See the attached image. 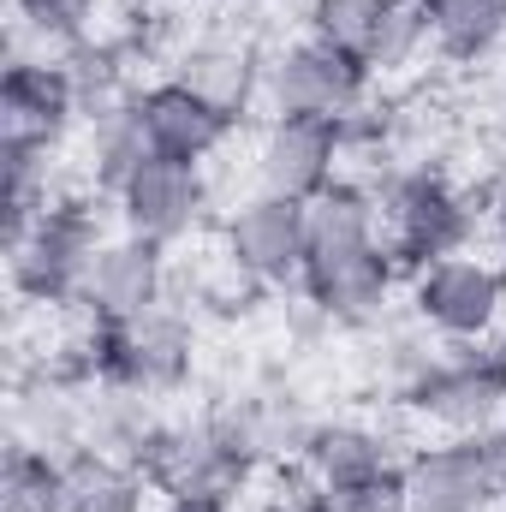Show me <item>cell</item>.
I'll use <instances>...</instances> for the list:
<instances>
[{
    "label": "cell",
    "mask_w": 506,
    "mask_h": 512,
    "mask_svg": "<svg viewBox=\"0 0 506 512\" xmlns=\"http://www.w3.org/2000/svg\"><path fill=\"white\" fill-rule=\"evenodd\" d=\"M221 245L227 256L256 274L262 286H292L304 274V256H310V221H304V203L292 197H274V191H256L245 197L227 221H221Z\"/></svg>",
    "instance_id": "12"
},
{
    "label": "cell",
    "mask_w": 506,
    "mask_h": 512,
    "mask_svg": "<svg viewBox=\"0 0 506 512\" xmlns=\"http://www.w3.org/2000/svg\"><path fill=\"white\" fill-rule=\"evenodd\" d=\"M423 48H435L429 42V0H381V18H376L364 66L376 78H393V72H411L423 60Z\"/></svg>",
    "instance_id": "22"
},
{
    "label": "cell",
    "mask_w": 506,
    "mask_h": 512,
    "mask_svg": "<svg viewBox=\"0 0 506 512\" xmlns=\"http://www.w3.org/2000/svg\"><path fill=\"white\" fill-rule=\"evenodd\" d=\"M131 96L114 102V108H102V114H90V173H96V191H108V197L126 185V173L137 161L155 155L149 137H143V120H137V102Z\"/></svg>",
    "instance_id": "21"
},
{
    "label": "cell",
    "mask_w": 506,
    "mask_h": 512,
    "mask_svg": "<svg viewBox=\"0 0 506 512\" xmlns=\"http://www.w3.org/2000/svg\"><path fill=\"white\" fill-rule=\"evenodd\" d=\"M102 221L90 203L78 197H54L12 245H6V280L24 304H42V310H60V304H78L84 298V274L102 251Z\"/></svg>",
    "instance_id": "5"
},
{
    "label": "cell",
    "mask_w": 506,
    "mask_h": 512,
    "mask_svg": "<svg viewBox=\"0 0 506 512\" xmlns=\"http://www.w3.org/2000/svg\"><path fill=\"white\" fill-rule=\"evenodd\" d=\"M370 84H376V72L358 60V54H346V48H334V42H322V36H298V42H286L274 60H268V72H262V102L274 108V114H292V120H334V126H352L358 114H364V102H370Z\"/></svg>",
    "instance_id": "8"
},
{
    "label": "cell",
    "mask_w": 506,
    "mask_h": 512,
    "mask_svg": "<svg viewBox=\"0 0 506 512\" xmlns=\"http://www.w3.org/2000/svg\"><path fill=\"white\" fill-rule=\"evenodd\" d=\"M352 126H334V120H292V114H274L262 137H256L251 173L256 191H274V197H292V203H310L322 197L334 179H346V137Z\"/></svg>",
    "instance_id": "11"
},
{
    "label": "cell",
    "mask_w": 506,
    "mask_h": 512,
    "mask_svg": "<svg viewBox=\"0 0 506 512\" xmlns=\"http://www.w3.org/2000/svg\"><path fill=\"white\" fill-rule=\"evenodd\" d=\"M286 512H334V507H328V501H322V495L310 489V495H298V501H292V507H286Z\"/></svg>",
    "instance_id": "30"
},
{
    "label": "cell",
    "mask_w": 506,
    "mask_h": 512,
    "mask_svg": "<svg viewBox=\"0 0 506 512\" xmlns=\"http://www.w3.org/2000/svg\"><path fill=\"white\" fill-rule=\"evenodd\" d=\"M137 120H143V137L155 155H173V161H209L227 137H233V114L215 108L209 96H197L191 84L179 78H161V84H143L137 96Z\"/></svg>",
    "instance_id": "15"
},
{
    "label": "cell",
    "mask_w": 506,
    "mask_h": 512,
    "mask_svg": "<svg viewBox=\"0 0 506 512\" xmlns=\"http://www.w3.org/2000/svg\"><path fill=\"white\" fill-rule=\"evenodd\" d=\"M501 352H506V346H501Z\"/></svg>",
    "instance_id": "32"
},
{
    "label": "cell",
    "mask_w": 506,
    "mask_h": 512,
    "mask_svg": "<svg viewBox=\"0 0 506 512\" xmlns=\"http://www.w3.org/2000/svg\"><path fill=\"white\" fill-rule=\"evenodd\" d=\"M501 512H506V501H501Z\"/></svg>",
    "instance_id": "31"
},
{
    "label": "cell",
    "mask_w": 506,
    "mask_h": 512,
    "mask_svg": "<svg viewBox=\"0 0 506 512\" xmlns=\"http://www.w3.org/2000/svg\"><path fill=\"white\" fill-rule=\"evenodd\" d=\"M72 501V459L36 441H12L0 459V512H66Z\"/></svg>",
    "instance_id": "18"
},
{
    "label": "cell",
    "mask_w": 506,
    "mask_h": 512,
    "mask_svg": "<svg viewBox=\"0 0 506 512\" xmlns=\"http://www.w3.org/2000/svg\"><path fill=\"white\" fill-rule=\"evenodd\" d=\"M262 60H256L251 42H233V36H203V42H191L185 48V60H179V84H191L197 96H209L215 108H227L233 120L251 108L256 96H262Z\"/></svg>",
    "instance_id": "17"
},
{
    "label": "cell",
    "mask_w": 506,
    "mask_h": 512,
    "mask_svg": "<svg viewBox=\"0 0 506 512\" xmlns=\"http://www.w3.org/2000/svg\"><path fill=\"white\" fill-rule=\"evenodd\" d=\"M149 501H155V489H149V477L137 465L90 453V447L72 453V501H66V512H149Z\"/></svg>",
    "instance_id": "20"
},
{
    "label": "cell",
    "mask_w": 506,
    "mask_h": 512,
    "mask_svg": "<svg viewBox=\"0 0 506 512\" xmlns=\"http://www.w3.org/2000/svg\"><path fill=\"white\" fill-rule=\"evenodd\" d=\"M155 512H233V501H203V495H179V501H161Z\"/></svg>",
    "instance_id": "29"
},
{
    "label": "cell",
    "mask_w": 506,
    "mask_h": 512,
    "mask_svg": "<svg viewBox=\"0 0 506 512\" xmlns=\"http://www.w3.org/2000/svg\"><path fill=\"white\" fill-rule=\"evenodd\" d=\"M483 221H489V233H495V245L506 251V173L483 191Z\"/></svg>",
    "instance_id": "28"
},
{
    "label": "cell",
    "mask_w": 506,
    "mask_h": 512,
    "mask_svg": "<svg viewBox=\"0 0 506 512\" xmlns=\"http://www.w3.org/2000/svg\"><path fill=\"white\" fill-rule=\"evenodd\" d=\"M84 114L78 78L60 54H12L0 72V149H60V137Z\"/></svg>",
    "instance_id": "10"
},
{
    "label": "cell",
    "mask_w": 506,
    "mask_h": 512,
    "mask_svg": "<svg viewBox=\"0 0 506 512\" xmlns=\"http://www.w3.org/2000/svg\"><path fill=\"white\" fill-rule=\"evenodd\" d=\"M209 173L203 161H173V155H149L126 173V185L114 191V215L120 233H137L149 245H179L209 221Z\"/></svg>",
    "instance_id": "9"
},
{
    "label": "cell",
    "mask_w": 506,
    "mask_h": 512,
    "mask_svg": "<svg viewBox=\"0 0 506 512\" xmlns=\"http://www.w3.org/2000/svg\"><path fill=\"white\" fill-rule=\"evenodd\" d=\"M477 447H483V465H489V477H495V489H501V501H506V417L489 435H477Z\"/></svg>",
    "instance_id": "27"
},
{
    "label": "cell",
    "mask_w": 506,
    "mask_h": 512,
    "mask_svg": "<svg viewBox=\"0 0 506 512\" xmlns=\"http://www.w3.org/2000/svg\"><path fill=\"white\" fill-rule=\"evenodd\" d=\"M399 399L441 435H489L506 417V352L435 346L399 387Z\"/></svg>",
    "instance_id": "7"
},
{
    "label": "cell",
    "mask_w": 506,
    "mask_h": 512,
    "mask_svg": "<svg viewBox=\"0 0 506 512\" xmlns=\"http://www.w3.org/2000/svg\"><path fill=\"white\" fill-rule=\"evenodd\" d=\"M405 512H501V489L483 465L477 435L429 441L405 459Z\"/></svg>",
    "instance_id": "14"
},
{
    "label": "cell",
    "mask_w": 506,
    "mask_h": 512,
    "mask_svg": "<svg viewBox=\"0 0 506 512\" xmlns=\"http://www.w3.org/2000/svg\"><path fill=\"white\" fill-rule=\"evenodd\" d=\"M405 471V465H399ZM387 471V477H370V483H346V489H316L334 512H405V477Z\"/></svg>",
    "instance_id": "26"
},
{
    "label": "cell",
    "mask_w": 506,
    "mask_h": 512,
    "mask_svg": "<svg viewBox=\"0 0 506 512\" xmlns=\"http://www.w3.org/2000/svg\"><path fill=\"white\" fill-rule=\"evenodd\" d=\"M376 227L387 256L417 274L423 262L453 251H471V227H477V203L435 167H405L387 173L376 185Z\"/></svg>",
    "instance_id": "4"
},
{
    "label": "cell",
    "mask_w": 506,
    "mask_h": 512,
    "mask_svg": "<svg viewBox=\"0 0 506 512\" xmlns=\"http://www.w3.org/2000/svg\"><path fill=\"white\" fill-rule=\"evenodd\" d=\"M405 459L393 453V435L376 423H358V417H334V423H316L310 429V447L298 459V471L310 477V489H346V483H370L399 471Z\"/></svg>",
    "instance_id": "16"
},
{
    "label": "cell",
    "mask_w": 506,
    "mask_h": 512,
    "mask_svg": "<svg viewBox=\"0 0 506 512\" xmlns=\"http://www.w3.org/2000/svg\"><path fill=\"white\" fill-rule=\"evenodd\" d=\"M173 292V262H167V245H149L137 233H120V239H102V251L84 274V298L78 310L90 322H126V316H143L155 304H167Z\"/></svg>",
    "instance_id": "13"
},
{
    "label": "cell",
    "mask_w": 506,
    "mask_h": 512,
    "mask_svg": "<svg viewBox=\"0 0 506 512\" xmlns=\"http://www.w3.org/2000/svg\"><path fill=\"white\" fill-rule=\"evenodd\" d=\"M429 42L453 66H477L506 42V0H429Z\"/></svg>",
    "instance_id": "19"
},
{
    "label": "cell",
    "mask_w": 506,
    "mask_h": 512,
    "mask_svg": "<svg viewBox=\"0 0 506 512\" xmlns=\"http://www.w3.org/2000/svg\"><path fill=\"white\" fill-rule=\"evenodd\" d=\"M411 316L441 346H489L506 322V268L495 256L453 251L411 274Z\"/></svg>",
    "instance_id": "6"
},
{
    "label": "cell",
    "mask_w": 506,
    "mask_h": 512,
    "mask_svg": "<svg viewBox=\"0 0 506 512\" xmlns=\"http://www.w3.org/2000/svg\"><path fill=\"white\" fill-rule=\"evenodd\" d=\"M12 12H18V30L36 36L42 48H72L96 30L102 0H12Z\"/></svg>",
    "instance_id": "24"
},
{
    "label": "cell",
    "mask_w": 506,
    "mask_h": 512,
    "mask_svg": "<svg viewBox=\"0 0 506 512\" xmlns=\"http://www.w3.org/2000/svg\"><path fill=\"white\" fill-rule=\"evenodd\" d=\"M310 221V256L298 274V292L328 322H370L399 286V262L387 256L376 227V191L334 179L322 197L304 203Z\"/></svg>",
    "instance_id": "1"
},
{
    "label": "cell",
    "mask_w": 506,
    "mask_h": 512,
    "mask_svg": "<svg viewBox=\"0 0 506 512\" xmlns=\"http://www.w3.org/2000/svg\"><path fill=\"white\" fill-rule=\"evenodd\" d=\"M131 465L149 477V489L161 501H179V495L239 501L256 471V459L233 441L221 411H209V417H155V429L143 435Z\"/></svg>",
    "instance_id": "3"
},
{
    "label": "cell",
    "mask_w": 506,
    "mask_h": 512,
    "mask_svg": "<svg viewBox=\"0 0 506 512\" xmlns=\"http://www.w3.org/2000/svg\"><path fill=\"white\" fill-rule=\"evenodd\" d=\"M84 364L96 387H114L131 399H167L197 370V322L173 304H155L126 322H90Z\"/></svg>",
    "instance_id": "2"
},
{
    "label": "cell",
    "mask_w": 506,
    "mask_h": 512,
    "mask_svg": "<svg viewBox=\"0 0 506 512\" xmlns=\"http://www.w3.org/2000/svg\"><path fill=\"white\" fill-rule=\"evenodd\" d=\"M376 18H381V0H310L304 6V24L310 36L346 48V54H370V36H376Z\"/></svg>",
    "instance_id": "25"
},
{
    "label": "cell",
    "mask_w": 506,
    "mask_h": 512,
    "mask_svg": "<svg viewBox=\"0 0 506 512\" xmlns=\"http://www.w3.org/2000/svg\"><path fill=\"white\" fill-rule=\"evenodd\" d=\"M185 280H191V304H197V310H215V316H245L256 298L268 292L256 274H245V268L227 256V245H215L197 268H185Z\"/></svg>",
    "instance_id": "23"
}]
</instances>
